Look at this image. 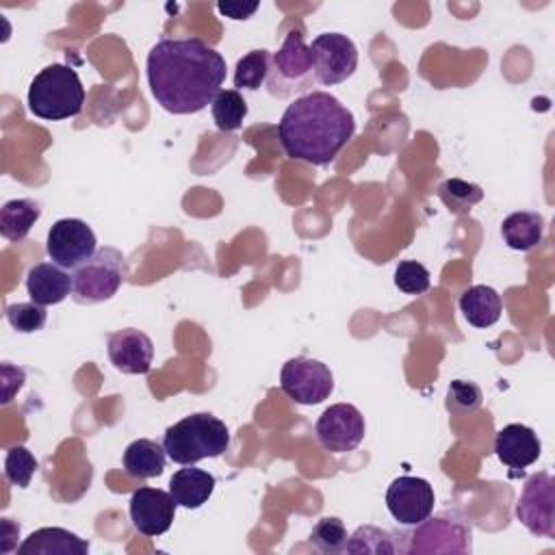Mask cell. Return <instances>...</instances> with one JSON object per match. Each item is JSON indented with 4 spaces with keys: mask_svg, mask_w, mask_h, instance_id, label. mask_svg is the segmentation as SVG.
<instances>
[{
    "mask_svg": "<svg viewBox=\"0 0 555 555\" xmlns=\"http://www.w3.org/2000/svg\"><path fill=\"white\" fill-rule=\"evenodd\" d=\"M147 85L154 100L173 115L206 108L225 80V59L195 37L160 39L147 52Z\"/></svg>",
    "mask_w": 555,
    "mask_h": 555,
    "instance_id": "obj_1",
    "label": "cell"
},
{
    "mask_svg": "<svg viewBox=\"0 0 555 555\" xmlns=\"http://www.w3.org/2000/svg\"><path fill=\"white\" fill-rule=\"evenodd\" d=\"M353 113L325 91H310L291 102L278 124L284 154L308 165H327L353 139Z\"/></svg>",
    "mask_w": 555,
    "mask_h": 555,
    "instance_id": "obj_2",
    "label": "cell"
},
{
    "mask_svg": "<svg viewBox=\"0 0 555 555\" xmlns=\"http://www.w3.org/2000/svg\"><path fill=\"white\" fill-rule=\"evenodd\" d=\"M163 447L171 462L189 466L225 453L230 447V431L215 414L195 412L165 429Z\"/></svg>",
    "mask_w": 555,
    "mask_h": 555,
    "instance_id": "obj_3",
    "label": "cell"
},
{
    "mask_svg": "<svg viewBox=\"0 0 555 555\" xmlns=\"http://www.w3.org/2000/svg\"><path fill=\"white\" fill-rule=\"evenodd\" d=\"M28 111L35 117L59 121L76 117L85 104V87L76 69L63 63L46 65L28 87Z\"/></svg>",
    "mask_w": 555,
    "mask_h": 555,
    "instance_id": "obj_4",
    "label": "cell"
},
{
    "mask_svg": "<svg viewBox=\"0 0 555 555\" xmlns=\"http://www.w3.org/2000/svg\"><path fill=\"white\" fill-rule=\"evenodd\" d=\"M74 299L78 304H98L111 299L126 275L124 254L115 247H100L87 262L74 269Z\"/></svg>",
    "mask_w": 555,
    "mask_h": 555,
    "instance_id": "obj_5",
    "label": "cell"
},
{
    "mask_svg": "<svg viewBox=\"0 0 555 555\" xmlns=\"http://www.w3.org/2000/svg\"><path fill=\"white\" fill-rule=\"evenodd\" d=\"M280 386L299 405L323 403L334 390V375L327 364L314 358H291L280 371Z\"/></svg>",
    "mask_w": 555,
    "mask_h": 555,
    "instance_id": "obj_6",
    "label": "cell"
},
{
    "mask_svg": "<svg viewBox=\"0 0 555 555\" xmlns=\"http://www.w3.org/2000/svg\"><path fill=\"white\" fill-rule=\"evenodd\" d=\"M269 87L275 93L278 87H286L284 95L293 89H306L314 80V59L310 46H306L299 30H291L278 52L271 56Z\"/></svg>",
    "mask_w": 555,
    "mask_h": 555,
    "instance_id": "obj_7",
    "label": "cell"
},
{
    "mask_svg": "<svg viewBox=\"0 0 555 555\" xmlns=\"http://www.w3.org/2000/svg\"><path fill=\"white\" fill-rule=\"evenodd\" d=\"M95 234L87 221L67 217L52 223L46 238V251L52 262L61 264L63 269H78L82 262H87L95 251Z\"/></svg>",
    "mask_w": 555,
    "mask_h": 555,
    "instance_id": "obj_8",
    "label": "cell"
},
{
    "mask_svg": "<svg viewBox=\"0 0 555 555\" xmlns=\"http://www.w3.org/2000/svg\"><path fill=\"white\" fill-rule=\"evenodd\" d=\"M310 52L314 59V80L332 87L347 80L358 67L356 43L343 33H321L312 39Z\"/></svg>",
    "mask_w": 555,
    "mask_h": 555,
    "instance_id": "obj_9",
    "label": "cell"
},
{
    "mask_svg": "<svg viewBox=\"0 0 555 555\" xmlns=\"http://www.w3.org/2000/svg\"><path fill=\"white\" fill-rule=\"evenodd\" d=\"M516 516L533 535H555V481L548 473H533L525 481Z\"/></svg>",
    "mask_w": 555,
    "mask_h": 555,
    "instance_id": "obj_10",
    "label": "cell"
},
{
    "mask_svg": "<svg viewBox=\"0 0 555 555\" xmlns=\"http://www.w3.org/2000/svg\"><path fill=\"white\" fill-rule=\"evenodd\" d=\"M364 416L351 403H334L317 418L314 434L319 444L330 453L353 451L364 440Z\"/></svg>",
    "mask_w": 555,
    "mask_h": 555,
    "instance_id": "obj_11",
    "label": "cell"
},
{
    "mask_svg": "<svg viewBox=\"0 0 555 555\" xmlns=\"http://www.w3.org/2000/svg\"><path fill=\"white\" fill-rule=\"evenodd\" d=\"M434 503V488L423 477L401 475L386 490V507L390 516L405 527H416L427 516H431Z\"/></svg>",
    "mask_w": 555,
    "mask_h": 555,
    "instance_id": "obj_12",
    "label": "cell"
},
{
    "mask_svg": "<svg viewBox=\"0 0 555 555\" xmlns=\"http://www.w3.org/2000/svg\"><path fill=\"white\" fill-rule=\"evenodd\" d=\"M408 553H470V527L462 518H425L410 535Z\"/></svg>",
    "mask_w": 555,
    "mask_h": 555,
    "instance_id": "obj_13",
    "label": "cell"
},
{
    "mask_svg": "<svg viewBox=\"0 0 555 555\" xmlns=\"http://www.w3.org/2000/svg\"><path fill=\"white\" fill-rule=\"evenodd\" d=\"M178 503L160 488H137L130 496V520L132 527L147 538H156L169 531L176 518Z\"/></svg>",
    "mask_w": 555,
    "mask_h": 555,
    "instance_id": "obj_14",
    "label": "cell"
},
{
    "mask_svg": "<svg viewBox=\"0 0 555 555\" xmlns=\"http://www.w3.org/2000/svg\"><path fill=\"white\" fill-rule=\"evenodd\" d=\"M106 351L111 364L126 375H145L152 369L154 345L150 336L141 330L126 327L113 332L108 336Z\"/></svg>",
    "mask_w": 555,
    "mask_h": 555,
    "instance_id": "obj_15",
    "label": "cell"
},
{
    "mask_svg": "<svg viewBox=\"0 0 555 555\" xmlns=\"http://www.w3.org/2000/svg\"><path fill=\"white\" fill-rule=\"evenodd\" d=\"M542 451V442L538 434L522 425V423H509L499 429L494 438V453L496 457L512 470H522L531 466Z\"/></svg>",
    "mask_w": 555,
    "mask_h": 555,
    "instance_id": "obj_16",
    "label": "cell"
},
{
    "mask_svg": "<svg viewBox=\"0 0 555 555\" xmlns=\"http://www.w3.org/2000/svg\"><path fill=\"white\" fill-rule=\"evenodd\" d=\"M26 291L30 301L54 306L74 293V275L56 262H37L26 273Z\"/></svg>",
    "mask_w": 555,
    "mask_h": 555,
    "instance_id": "obj_17",
    "label": "cell"
},
{
    "mask_svg": "<svg viewBox=\"0 0 555 555\" xmlns=\"http://www.w3.org/2000/svg\"><path fill=\"white\" fill-rule=\"evenodd\" d=\"M20 555H87L89 542L63 527H41L20 546Z\"/></svg>",
    "mask_w": 555,
    "mask_h": 555,
    "instance_id": "obj_18",
    "label": "cell"
},
{
    "mask_svg": "<svg viewBox=\"0 0 555 555\" xmlns=\"http://www.w3.org/2000/svg\"><path fill=\"white\" fill-rule=\"evenodd\" d=\"M215 486H217L215 475L189 464L186 468H180L171 475L169 494L180 507L197 509L210 499Z\"/></svg>",
    "mask_w": 555,
    "mask_h": 555,
    "instance_id": "obj_19",
    "label": "cell"
},
{
    "mask_svg": "<svg viewBox=\"0 0 555 555\" xmlns=\"http://www.w3.org/2000/svg\"><path fill=\"white\" fill-rule=\"evenodd\" d=\"M460 310L473 327H490L499 321L503 301L492 286L475 284L462 293Z\"/></svg>",
    "mask_w": 555,
    "mask_h": 555,
    "instance_id": "obj_20",
    "label": "cell"
},
{
    "mask_svg": "<svg viewBox=\"0 0 555 555\" xmlns=\"http://www.w3.org/2000/svg\"><path fill=\"white\" fill-rule=\"evenodd\" d=\"M167 451L163 444L150 438H139L130 442L124 451V470L134 479H150L158 477L165 470Z\"/></svg>",
    "mask_w": 555,
    "mask_h": 555,
    "instance_id": "obj_21",
    "label": "cell"
},
{
    "mask_svg": "<svg viewBox=\"0 0 555 555\" xmlns=\"http://www.w3.org/2000/svg\"><path fill=\"white\" fill-rule=\"evenodd\" d=\"M501 236L509 249L527 251L533 249L544 236V219L531 210H518L503 219Z\"/></svg>",
    "mask_w": 555,
    "mask_h": 555,
    "instance_id": "obj_22",
    "label": "cell"
},
{
    "mask_svg": "<svg viewBox=\"0 0 555 555\" xmlns=\"http://www.w3.org/2000/svg\"><path fill=\"white\" fill-rule=\"evenodd\" d=\"M41 208L35 199L30 197H20V199H9L2 210H0V234L17 243L28 236L30 228L39 221Z\"/></svg>",
    "mask_w": 555,
    "mask_h": 555,
    "instance_id": "obj_23",
    "label": "cell"
},
{
    "mask_svg": "<svg viewBox=\"0 0 555 555\" xmlns=\"http://www.w3.org/2000/svg\"><path fill=\"white\" fill-rule=\"evenodd\" d=\"M212 119L221 132H232L243 126L247 117V102L236 89H221L210 102Z\"/></svg>",
    "mask_w": 555,
    "mask_h": 555,
    "instance_id": "obj_24",
    "label": "cell"
},
{
    "mask_svg": "<svg viewBox=\"0 0 555 555\" xmlns=\"http://www.w3.org/2000/svg\"><path fill=\"white\" fill-rule=\"evenodd\" d=\"M340 553L390 555V553H397V546L392 542V535L386 529L364 525V527H358L351 535H347V542L343 544Z\"/></svg>",
    "mask_w": 555,
    "mask_h": 555,
    "instance_id": "obj_25",
    "label": "cell"
},
{
    "mask_svg": "<svg viewBox=\"0 0 555 555\" xmlns=\"http://www.w3.org/2000/svg\"><path fill=\"white\" fill-rule=\"evenodd\" d=\"M271 72V54L269 50H251L238 59L234 69V87L256 91L264 85Z\"/></svg>",
    "mask_w": 555,
    "mask_h": 555,
    "instance_id": "obj_26",
    "label": "cell"
},
{
    "mask_svg": "<svg viewBox=\"0 0 555 555\" xmlns=\"http://www.w3.org/2000/svg\"><path fill=\"white\" fill-rule=\"evenodd\" d=\"M438 197L451 212L466 215L475 204L483 199V191L479 184H473L460 178H449L438 186Z\"/></svg>",
    "mask_w": 555,
    "mask_h": 555,
    "instance_id": "obj_27",
    "label": "cell"
},
{
    "mask_svg": "<svg viewBox=\"0 0 555 555\" xmlns=\"http://www.w3.org/2000/svg\"><path fill=\"white\" fill-rule=\"evenodd\" d=\"M39 462L37 457L22 444H15L7 451V457H4V475L7 479L17 486V488H28L30 486V479L37 470Z\"/></svg>",
    "mask_w": 555,
    "mask_h": 555,
    "instance_id": "obj_28",
    "label": "cell"
},
{
    "mask_svg": "<svg viewBox=\"0 0 555 555\" xmlns=\"http://www.w3.org/2000/svg\"><path fill=\"white\" fill-rule=\"evenodd\" d=\"M310 542L321 551V553H340L343 544L347 542V529L340 518L336 516H325L321 518L312 531H310Z\"/></svg>",
    "mask_w": 555,
    "mask_h": 555,
    "instance_id": "obj_29",
    "label": "cell"
},
{
    "mask_svg": "<svg viewBox=\"0 0 555 555\" xmlns=\"http://www.w3.org/2000/svg\"><path fill=\"white\" fill-rule=\"evenodd\" d=\"M7 321L11 323L13 330L22 332V334H30V332H39L46 325L48 312L46 306H39L35 301H17L7 306Z\"/></svg>",
    "mask_w": 555,
    "mask_h": 555,
    "instance_id": "obj_30",
    "label": "cell"
},
{
    "mask_svg": "<svg viewBox=\"0 0 555 555\" xmlns=\"http://www.w3.org/2000/svg\"><path fill=\"white\" fill-rule=\"evenodd\" d=\"M431 284L427 267L416 260H401L395 269V286L405 295H423Z\"/></svg>",
    "mask_w": 555,
    "mask_h": 555,
    "instance_id": "obj_31",
    "label": "cell"
},
{
    "mask_svg": "<svg viewBox=\"0 0 555 555\" xmlns=\"http://www.w3.org/2000/svg\"><path fill=\"white\" fill-rule=\"evenodd\" d=\"M483 397L477 384L466 379H453L447 390V410L453 414H470L481 405Z\"/></svg>",
    "mask_w": 555,
    "mask_h": 555,
    "instance_id": "obj_32",
    "label": "cell"
},
{
    "mask_svg": "<svg viewBox=\"0 0 555 555\" xmlns=\"http://www.w3.org/2000/svg\"><path fill=\"white\" fill-rule=\"evenodd\" d=\"M24 384V371L17 369V366H11L9 362L2 364V388H4V395H2V403H9L15 395V390H20Z\"/></svg>",
    "mask_w": 555,
    "mask_h": 555,
    "instance_id": "obj_33",
    "label": "cell"
},
{
    "mask_svg": "<svg viewBox=\"0 0 555 555\" xmlns=\"http://www.w3.org/2000/svg\"><path fill=\"white\" fill-rule=\"evenodd\" d=\"M258 7H260L258 2H236V0H232V2H219L217 11L223 13L225 17H230V20H247L258 11Z\"/></svg>",
    "mask_w": 555,
    "mask_h": 555,
    "instance_id": "obj_34",
    "label": "cell"
},
{
    "mask_svg": "<svg viewBox=\"0 0 555 555\" xmlns=\"http://www.w3.org/2000/svg\"><path fill=\"white\" fill-rule=\"evenodd\" d=\"M0 535H2V540H0V551L2 553H9L11 548H13V538H20V525H15V522H11L9 518H2L0 520Z\"/></svg>",
    "mask_w": 555,
    "mask_h": 555,
    "instance_id": "obj_35",
    "label": "cell"
}]
</instances>
